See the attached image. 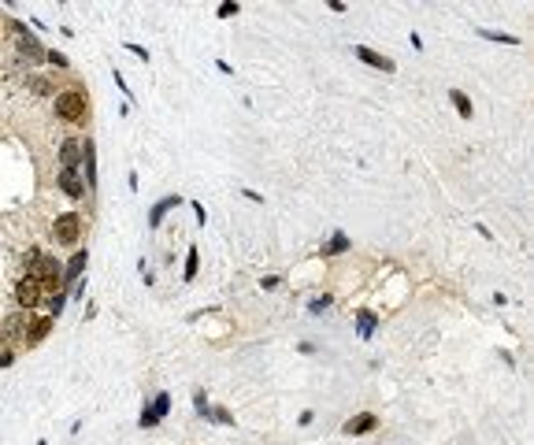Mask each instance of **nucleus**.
Listing matches in <instances>:
<instances>
[{
  "instance_id": "f257e3e1",
  "label": "nucleus",
  "mask_w": 534,
  "mask_h": 445,
  "mask_svg": "<svg viewBox=\"0 0 534 445\" xmlns=\"http://www.w3.org/2000/svg\"><path fill=\"white\" fill-rule=\"evenodd\" d=\"M30 278L45 289H52V293H60L63 289V267L56 263V256H49V252H38V256L30 260Z\"/></svg>"
},
{
  "instance_id": "f03ea898",
  "label": "nucleus",
  "mask_w": 534,
  "mask_h": 445,
  "mask_svg": "<svg viewBox=\"0 0 534 445\" xmlns=\"http://www.w3.org/2000/svg\"><path fill=\"white\" fill-rule=\"evenodd\" d=\"M56 115L63 123H86L89 119V97L82 89H67L56 97Z\"/></svg>"
},
{
  "instance_id": "7ed1b4c3",
  "label": "nucleus",
  "mask_w": 534,
  "mask_h": 445,
  "mask_svg": "<svg viewBox=\"0 0 534 445\" xmlns=\"http://www.w3.org/2000/svg\"><path fill=\"white\" fill-rule=\"evenodd\" d=\"M82 226H86V219H82L78 212H67L52 223V238H56V245H63V249H75L78 238H82Z\"/></svg>"
},
{
  "instance_id": "20e7f679",
  "label": "nucleus",
  "mask_w": 534,
  "mask_h": 445,
  "mask_svg": "<svg viewBox=\"0 0 534 445\" xmlns=\"http://www.w3.org/2000/svg\"><path fill=\"white\" fill-rule=\"evenodd\" d=\"M167 412H171V394H156V401L137 416V423H141V431H149V426H156Z\"/></svg>"
},
{
  "instance_id": "39448f33",
  "label": "nucleus",
  "mask_w": 534,
  "mask_h": 445,
  "mask_svg": "<svg viewBox=\"0 0 534 445\" xmlns=\"http://www.w3.org/2000/svg\"><path fill=\"white\" fill-rule=\"evenodd\" d=\"M15 301H19L23 308H34V304L41 301V286L34 282L30 275H26V278H19V286H15Z\"/></svg>"
},
{
  "instance_id": "423d86ee",
  "label": "nucleus",
  "mask_w": 534,
  "mask_h": 445,
  "mask_svg": "<svg viewBox=\"0 0 534 445\" xmlns=\"http://www.w3.org/2000/svg\"><path fill=\"white\" fill-rule=\"evenodd\" d=\"M356 56H360L367 67H375V71H386V75H393L397 71V63H393L390 56H382V52H371V49H364V45H356Z\"/></svg>"
},
{
  "instance_id": "0eeeda50",
  "label": "nucleus",
  "mask_w": 534,
  "mask_h": 445,
  "mask_svg": "<svg viewBox=\"0 0 534 445\" xmlns=\"http://www.w3.org/2000/svg\"><path fill=\"white\" fill-rule=\"evenodd\" d=\"M60 163H63V171H78V163H82V141L78 138H67L60 145Z\"/></svg>"
},
{
  "instance_id": "6e6552de",
  "label": "nucleus",
  "mask_w": 534,
  "mask_h": 445,
  "mask_svg": "<svg viewBox=\"0 0 534 445\" xmlns=\"http://www.w3.org/2000/svg\"><path fill=\"white\" fill-rule=\"evenodd\" d=\"M56 186H60L67 197H86V182L78 178V171H60V175H56Z\"/></svg>"
},
{
  "instance_id": "1a4fd4ad",
  "label": "nucleus",
  "mask_w": 534,
  "mask_h": 445,
  "mask_svg": "<svg viewBox=\"0 0 534 445\" xmlns=\"http://www.w3.org/2000/svg\"><path fill=\"white\" fill-rule=\"evenodd\" d=\"M52 323H56L52 315H41V320H34V323L23 330V341H26V345H38V341H45V334L52 330Z\"/></svg>"
},
{
  "instance_id": "9d476101",
  "label": "nucleus",
  "mask_w": 534,
  "mask_h": 445,
  "mask_svg": "<svg viewBox=\"0 0 534 445\" xmlns=\"http://www.w3.org/2000/svg\"><path fill=\"white\" fill-rule=\"evenodd\" d=\"M182 204V197L178 193H171V197H163V201H156L152 208H149V226H160L163 223V215L171 212V208H178Z\"/></svg>"
},
{
  "instance_id": "9b49d317",
  "label": "nucleus",
  "mask_w": 534,
  "mask_h": 445,
  "mask_svg": "<svg viewBox=\"0 0 534 445\" xmlns=\"http://www.w3.org/2000/svg\"><path fill=\"white\" fill-rule=\"evenodd\" d=\"M82 163H86V182L89 189H97V145L86 138V145H82Z\"/></svg>"
},
{
  "instance_id": "f8f14e48",
  "label": "nucleus",
  "mask_w": 534,
  "mask_h": 445,
  "mask_svg": "<svg viewBox=\"0 0 534 445\" xmlns=\"http://www.w3.org/2000/svg\"><path fill=\"white\" fill-rule=\"evenodd\" d=\"M375 426H379V420H375L371 412H360V416H353V420H345L342 431L345 434H367V431H375Z\"/></svg>"
},
{
  "instance_id": "ddd939ff",
  "label": "nucleus",
  "mask_w": 534,
  "mask_h": 445,
  "mask_svg": "<svg viewBox=\"0 0 534 445\" xmlns=\"http://www.w3.org/2000/svg\"><path fill=\"white\" fill-rule=\"evenodd\" d=\"M86 260H89V252H75V256H71V263L63 267V289L71 282H78V275L86 271Z\"/></svg>"
},
{
  "instance_id": "4468645a",
  "label": "nucleus",
  "mask_w": 534,
  "mask_h": 445,
  "mask_svg": "<svg viewBox=\"0 0 534 445\" xmlns=\"http://www.w3.org/2000/svg\"><path fill=\"white\" fill-rule=\"evenodd\" d=\"M375 326H379V315H375V312H356V330H360L364 341L375 334Z\"/></svg>"
},
{
  "instance_id": "2eb2a0df",
  "label": "nucleus",
  "mask_w": 534,
  "mask_h": 445,
  "mask_svg": "<svg viewBox=\"0 0 534 445\" xmlns=\"http://www.w3.org/2000/svg\"><path fill=\"white\" fill-rule=\"evenodd\" d=\"M449 101L456 104L460 119H472V97H467V93H460V89H449Z\"/></svg>"
},
{
  "instance_id": "dca6fc26",
  "label": "nucleus",
  "mask_w": 534,
  "mask_h": 445,
  "mask_svg": "<svg viewBox=\"0 0 534 445\" xmlns=\"http://www.w3.org/2000/svg\"><path fill=\"white\" fill-rule=\"evenodd\" d=\"M197 267H200V249H197V245H189V252H186V271H182V278H186V282H193V278H197Z\"/></svg>"
},
{
  "instance_id": "f3484780",
  "label": "nucleus",
  "mask_w": 534,
  "mask_h": 445,
  "mask_svg": "<svg viewBox=\"0 0 534 445\" xmlns=\"http://www.w3.org/2000/svg\"><path fill=\"white\" fill-rule=\"evenodd\" d=\"M338 252H349V238H345L342 230H338L334 238H330V241L323 245V256H338Z\"/></svg>"
},
{
  "instance_id": "a211bd4d",
  "label": "nucleus",
  "mask_w": 534,
  "mask_h": 445,
  "mask_svg": "<svg viewBox=\"0 0 534 445\" xmlns=\"http://www.w3.org/2000/svg\"><path fill=\"white\" fill-rule=\"evenodd\" d=\"M63 304H67V289H60V293H52V301H49V315L56 320V315L63 312Z\"/></svg>"
},
{
  "instance_id": "6ab92c4d",
  "label": "nucleus",
  "mask_w": 534,
  "mask_h": 445,
  "mask_svg": "<svg viewBox=\"0 0 534 445\" xmlns=\"http://www.w3.org/2000/svg\"><path fill=\"white\" fill-rule=\"evenodd\" d=\"M30 89H34L38 97H49V93H52V82L41 78V75H34V78H30Z\"/></svg>"
},
{
  "instance_id": "aec40b11",
  "label": "nucleus",
  "mask_w": 534,
  "mask_h": 445,
  "mask_svg": "<svg viewBox=\"0 0 534 445\" xmlns=\"http://www.w3.org/2000/svg\"><path fill=\"white\" fill-rule=\"evenodd\" d=\"M486 41H497V45H515V38L512 34H501V30H478Z\"/></svg>"
},
{
  "instance_id": "412c9836",
  "label": "nucleus",
  "mask_w": 534,
  "mask_h": 445,
  "mask_svg": "<svg viewBox=\"0 0 534 445\" xmlns=\"http://www.w3.org/2000/svg\"><path fill=\"white\" fill-rule=\"evenodd\" d=\"M323 308H330V297H327V293H323V297H316V301H308V312H316V315H319Z\"/></svg>"
},
{
  "instance_id": "4be33fe9",
  "label": "nucleus",
  "mask_w": 534,
  "mask_h": 445,
  "mask_svg": "<svg viewBox=\"0 0 534 445\" xmlns=\"http://www.w3.org/2000/svg\"><path fill=\"white\" fill-rule=\"evenodd\" d=\"M234 15H237V4H230V0L219 4V19H234Z\"/></svg>"
},
{
  "instance_id": "5701e85b",
  "label": "nucleus",
  "mask_w": 534,
  "mask_h": 445,
  "mask_svg": "<svg viewBox=\"0 0 534 445\" xmlns=\"http://www.w3.org/2000/svg\"><path fill=\"white\" fill-rule=\"evenodd\" d=\"M211 420H216V423H234V416H230L227 408H216V412H211Z\"/></svg>"
},
{
  "instance_id": "b1692460",
  "label": "nucleus",
  "mask_w": 534,
  "mask_h": 445,
  "mask_svg": "<svg viewBox=\"0 0 534 445\" xmlns=\"http://www.w3.org/2000/svg\"><path fill=\"white\" fill-rule=\"evenodd\" d=\"M193 215H197V223H208V212H205V204H200V201H193Z\"/></svg>"
},
{
  "instance_id": "393cba45",
  "label": "nucleus",
  "mask_w": 534,
  "mask_h": 445,
  "mask_svg": "<svg viewBox=\"0 0 534 445\" xmlns=\"http://www.w3.org/2000/svg\"><path fill=\"white\" fill-rule=\"evenodd\" d=\"M115 86H119V89H123V93H126V97H130V86H126V78H123V71H115Z\"/></svg>"
},
{
  "instance_id": "a878e982",
  "label": "nucleus",
  "mask_w": 534,
  "mask_h": 445,
  "mask_svg": "<svg viewBox=\"0 0 534 445\" xmlns=\"http://www.w3.org/2000/svg\"><path fill=\"white\" fill-rule=\"evenodd\" d=\"M279 282H282V278H279V275H267V278H264V282H260V286H264V289H275V286H279Z\"/></svg>"
},
{
  "instance_id": "bb28decb",
  "label": "nucleus",
  "mask_w": 534,
  "mask_h": 445,
  "mask_svg": "<svg viewBox=\"0 0 534 445\" xmlns=\"http://www.w3.org/2000/svg\"><path fill=\"white\" fill-rule=\"evenodd\" d=\"M126 49H130V52H134V56H141L145 63H149V52H145V49H141V45H126Z\"/></svg>"
}]
</instances>
